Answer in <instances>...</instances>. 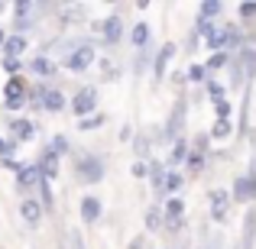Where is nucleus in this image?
<instances>
[{
  "label": "nucleus",
  "instance_id": "nucleus-25",
  "mask_svg": "<svg viewBox=\"0 0 256 249\" xmlns=\"http://www.w3.org/2000/svg\"><path fill=\"white\" fill-rule=\"evenodd\" d=\"M0 65H4V71H6V75H20V68H23V62H20V58H4V62H0Z\"/></svg>",
  "mask_w": 256,
  "mask_h": 249
},
{
  "label": "nucleus",
  "instance_id": "nucleus-16",
  "mask_svg": "<svg viewBox=\"0 0 256 249\" xmlns=\"http://www.w3.org/2000/svg\"><path fill=\"white\" fill-rule=\"evenodd\" d=\"M211 204H214V220H224L227 217V204H230L227 191H211Z\"/></svg>",
  "mask_w": 256,
  "mask_h": 249
},
{
  "label": "nucleus",
  "instance_id": "nucleus-18",
  "mask_svg": "<svg viewBox=\"0 0 256 249\" xmlns=\"http://www.w3.org/2000/svg\"><path fill=\"white\" fill-rule=\"evenodd\" d=\"M175 55V45H162V52H159V58H156V75H166V65H169V58Z\"/></svg>",
  "mask_w": 256,
  "mask_h": 249
},
{
  "label": "nucleus",
  "instance_id": "nucleus-20",
  "mask_svg": "<svg viewBox=\"0 0 256 249\" xmlns=\"http://www.w3.org/2000/svg\"><path fill=\"white\" fill-rule=\"evenodd\" d=\"M182 120H185V104H178V110H172V120H169V136L182 130Z\"/></svg>",
  "mask_w": 256,
  "mask_h": 249
},
{
  "label": "nucleus",
  "instance_id": "nucleus-12",
  "mask_svg": "<svg viewBox=\"0 0 256 249\" xmlns=\"http://www.w3.org/2000/svg\"><path fill=\"white\" fill-rule=\"evenodd\" d=\"M30 49V42H26V36H16V32H13V36H6V42H4V58H23V52Z\"/></svg>",
  "mask_w": 256,
  "mask_h": 249
},
{
  "label": "nucleus",
  "instance_id": "nucleus-17",
  "mask_svg": "<svg viewBox=\"0 0 256 249\" xmlns=\"http://www.w3.org/2000/svg\"><path fill=\"white\" fill-rule=\"evenodd\" d=\"M130 42L136 45V49H143V45L150 42V26H146V23H136V26H133V32H130Z\"/></svg>",
  "mask_w": 256,
  "mask_h": 249
},
{
  "label": "nucleus",
  "instance_id": "nucleus-4",
  "mask_svg": "<svg viewBox=\"0 0 256 249\" xmlns=\"http://www.w3.org/2000/svg\"><path fill=\"white\" fill-rule=\"evenodd\" d=\"M94 107H98V91H94V87H82V91L72 97V113H75V117H82V120L91 117Z\"/></svg>",
  "mask_w": 256,
  "mask_h": 249
},
{
  "label": "nucleus",
  "instance_id": "nucleus-23",
  "mask_svg": "<svg viewBox=\"0 0 256 249\" xmlns=\"http://www.w3.org/2000/svg\"><path fill=\"white\" fill-rule=\"evenodd\" d=\"M100 123H104V117H100V113H91V117H84L82 123H78V130H98Z\"/></svg>",
  "mask_w": 256,
  "mask_h": 249
},
{
  "label": "nucleus",
  "instance_id": "nucleus-9",
  "mask_svg": "<svg viewBox=\"0 0 256 249\" xmlns=\"http://www.w3.org/2000/svg\"><path fill=\"white\" fill-rule=\"evenodd\" d=\"M20 217H23L30 227H36L39 220H42V204H39V198H32V194H30V198L20 201Z\"/></svg>",
  "mask_w": 256,
  "mask_h": 249
},
{
  "label": "nucleus",
  "instance_id": "nucleus-6",
  "mask_svg": "<svg viewBox=\"0 0 256 249\" xmlns=\"http://www.w3.org/2000/svg\"><path fill=\"white\" fill-rule=\"evenodd\" d=\"M39 185H42V172H39L36 162H32V165H23L16 172V188L26 194V198H30V191H36Z\"/></svg>",
  "mask_w": 256,
  "mask_h": 249
},
{
  "label": "nucleus",
  "instance_id": "nucleus-7",
  "mask_svg": "<svg viewBox=\"0 0 256 249\" xmlns=\"http://www.w3.org/2000/svg\"><path fill=\"white\" fill-rule=\"evenodd\" d=\"M91 62H94V49L88 42L84 45H75V49L65 55V68H68V71H84Z\"/></svg>",
  "mask_w": 256,
  "mask_h": 249
},
{
  "label": "nucleus",
  "instance_id": "nucleus-1",
  "mask_svg": "<svg viewBox=\"0 0 256 249\" xmlns=\"http://www.w3.org/2000/svg\"><path fill=\"white\" fill-rule=\"evenodd\" d=\"M30 104V84L23 75H13L4 81V107L6 110H23Z\"/></svg>",
  "mask_w": 256,
  "mask_h": 249
},
{
  "label": "nucleus",
  "instance_id": "nucleus-21",
  "mask_svg": "<svg viewBox=\"0 0 256 249\" xmlns=\"http://www.w3.org/2000/svg\"><path fill=\"white\" fill-rule=\"evenodd\" d=\"M49 149H52V152H56V156H58V159H62V156H65V152H68V149H72V146H68V139H65V136H52V143H49Z\"/></svg>",
  "mask_w": 256,
  "mask_h": 249
},
{
  "label": "nucleus",
  "instance_id": "nucleus-28",
  "mask_svg": "<svg viewBox=\"0 0 256 249\" xmlns=\"http://www.w3.org/2000/svg\"><path fill=\"white\" fill-rule=\"evenodd\" d=\"M182 181H185V178H182V175H178V172H172V175H166V188H169V191H178V188H182Z\"/></svg>",
  "mask_w": 256,
  "mask_h": 249
},
{
  "label": "nucleus",
  "instance_id": "nucleus-8",
  "mask_svg": "<svg viewBox=\"0 0 256 249\" xmlns=\"http://www.w3.org/2000/svg\"><path fill=\"white\" fill-rule=\"evenodd\" d=\"M36 165H39V172H42V181H56L58 178V156L49 149V146L42 149V156H39Z\"/></svg>",
  "mask_w": 256,
  "mask_h": 249
},
{
  "label": "nucleus",
  "instance_id": "nucleus-5",
  "mask_svg": "<svg viewBox=\"0 0 256 249\" xmlns=\"http://www.w3.org/2000/svg\"><path fill=\"white\" fill-rule=\"evenodd\" d=\"M6 133H10V139L13 143H30L32 136H36V123L32 120H26V117H13L10 123H6Z\"/></svg>",
  "mask_w": 256,
  "mask_h": 249
},
{
  "label": "nucleus",
  "instance_id": "nucleus-13",
  "mask_svg": "<svg viewBox=\"0 0 256 249\" xmlns=\"http://www.w3.org/2000/svg\"><path fill=\"white\" fill-rule=\"evenodd\" d=\"M42 110H49V113L65 110V94L56 91V87H46L42 91Z\"/></svg>",
  "mask_w": 256,
  "mask_h": 249
},
{
  "label": "nucleus",
  "instance_id": "nucleus-33",
  "mask_svg": "<svg viewBox=\"0 0 256 249\" xmlns=\"http://www.w3.org/2000/svg\"><path fill=\"white\" fill-rule=\"evenodd\" d=\"M133 175H136V178H143V175H146V165L136 162V165H133Z\"/></svg>",
  "mask_w": 256,
  "mask_h": 249
},
{
  "label": "nucleus",
  "instance_id": "nucleus-14",
  "mask_svg": "<svg viewBox=\"0 0 256 249\" xmlns=\"http://www.w3.org/2000/svg\"><path fill=\"white\" fill-rule=\"evenodd\" d=\"M78 211H82V220H84V224H98V217H100V201L88 194V198H82V207H78Z\"/></svg>",
  "mask_w": 256,
  "mask_h": 249
},
{
  "label": "nucleus",
  "instance_id": "nucleus-34",
  "mask_svg": "<svg viewBox=\"0 0 256 249\" xmlns=\"http://www.w3.org/2000/svg\"><path fill=\"white\" fill-rule=\"evenodd\" d=\"M130 249H143V240L136 237V240H133V243H130Z\"/></svg>",
  "mask_w": 256,
  "mask_h": 249
},
{
  "label": "nucleus",
  "instance_id": "nucleus-30",
  "mask_svg": "<svg viewBox=\"0 0 256 249\" xmlns=\"http://www.w3.org/2000/svg\"><path fill=\"white\" fill-rule=\"evenodd\" d=\"M220 65H227V52H214V58L208 62V68H220Z\"/></svg>",
  "mask_w": 256,
  "mask_h": 249
},
{
  "label": "nucleus",
  "instance_id": "nucleus-3",
  "mask_svg": "<svg viewBox=\"0 0 256 249\" xmlns=\"http://www.w3.org/2000/svg\"><path fill=\"white\" fill-rule=\"evenodd\" d=\"M36 3H30V0H16L13 3V29H16V36H23V32H30L32 26H36Z\"/></svg>",
  "mask_w": 256,
  "mask_h": 249
},
{
  "label": "nucleus",
  "instance_id": "nucleus-22",
  "mask_svg": "<svg viewBox=\"0 0 256 249\" xmlns=\"http://www.w3.org/2000/svg\"><path fill=\"white\" fill-rule=\"evenodd\" d=\"M13 152H16V143L10 136H0V159H13Z\"/></svg>",
  "mask_w": 256,
  "mask_h": 249
},
{
  "label": "nucleus",
  "instance_id": "nucleus-32",
  "mask_svg": "<svg viewBox=\"0 0 256 249\" xmlns=\"http://www.w3.org/2000/svg\"><path fill=\"white\" fill-rule=\"evenodd\" d=\"M240 16H244V19L256 16V3H240Z\"/></svg>",
  "mask_w": 256,
  "mask_h": 249
},
{
  "label": "nucleus",
  "instance_id": "nucleus-26",
  "mask_svg": "<svg viewBox=\"0 0 256 249\" xmlns=\"http://www.w3.org/2000/svg\"><path fill=\"white\" fill-rule=\"evenodd\" d=\"M146 227H150V230H159V227H162V214H159L156 207L146 214Z\"/></svg>",
  "mask_w": 256,
  "mask_h": 249
},
{
  "label": "nucleus",
  "instance_id": "nucleus-10",
  "mask_svg": "<svg viewBox=\"0 0 256 249\" xmlns=\"http://www.w3.org/2000/svg\"><path fill=\"white\" fill-rule=\"evenodd\" d=\"M98 29L104 32V42L107 45H117L120 36H124V19H120V16H107L104 23H98Z\"/></svg>",
  "mask_w": 256,
  "mask_h": 249
},
{
  "label": "nucleus",
  "instance_id": "nucleus-24",
  "mask_svg": "<svg viewBox=\"0 0 256 249\" xmlns=\"http://www.w3.org/2000/svg\"><path fill=\"white\" fill-rule=\"evenodd\" d=\"M218 13H220V3H218V0H208V3H201V19L218 16Z\"/></svg>",
  "mask_w": 256,
  "mask_h": 249
},
{
  "label": "nucleus",
  "instance_id": "nucleus-15",
  "mask_svg": "<svg viewBox=\"0 0 256 249\" xmlns=\"http://www.w3.org/2000/svg\"><path fill=\"white\" fill-rule=\"evenodd\" d=\"M253 194H256V178H253V175L237 178V185H234V198H237V201H250Z\"/></svg>",
  "mask_w": 256,
  "mask_h": 249
},
{
  "label": "nucleus",
  "instance_id": "nucleus-31",
  "mask_svg": "<svg viewBox=\"0 0 256 249\" xmlns=\"http://www.w3.org/2000/svg\"><path fill=\"white\" fill-rule=\"evenodd\" d=\"M185 156H188V152H185V143H175V149H172V156H169V159H172V162H182Z\"/></svg>",
  "mask_w": 256,
  "mask_h": 249
},
{
  "label": "nucleus",
  "instance_id": "nucleus-11",
  "mask_svg": "<svg viewBox=\"0 0 256 249\" xmlns=\"http://www.w3.org/2000/svg\"><path fill=\"white\" fill-rule=\"evenodd\" d=\"M30 71L36 78H42V81H49V78H56L58 75V68H56V62H52V58H46V55H36L30 62Z\"/></svg>",
  "mask_w": 256,
  "mask_h": 249
},
{
  "label": "nucleus",
  "instance_id": "nucleus-29",
  "mask_svg": "<svg viewBox=\"0 0 256 249\" xmlns=\"http://www.w3.org/2000/svg\"><path fill=\"white\" fill-rule=\"evenodd\" d=\"M188 78H192V81H204V78H208V68H204V65H194V68L188 71Z\"/></svg>",
  "mask_w": 256,
  "mask_h": 249
},
{
  "label": "nucleus",
  "instance_id": "nucleus-35",
  "mask_svg": "<svg viewBox=\"0 0 256 249\" xmlns=\"http://www.w3.org/2000/svg\"><path fill=\"white\" fill-rule=\"evenodd\" d=\"M4 42H6V32H4V26H0V49H4Z\"/></svg>",
  "mask_w": 256,
  "mask_h": 249
},
{
  "label": "nucleus",
  "instance_id": "nucleus-2",
  "mask_svg": "<svg viewBox=\"0 0 256 249\" xmlns=\"http://www.w3.org/2000/svg\"><path fill=\"white\" fill-rule=\"evenodd\" d=\"M75 172H78V181H84V185H94V181L104 178V162H100L98 156H78L75 162Z\"/></svg>",
  "mask_w": 256,
  "mask_h": 249
},
{
  "label": "nucleus",
  "instance_id": "nucleus-27",
  "mask_svg": "<svg viewBox=\"0 0 256 249\" xmlns=\"http://www.w3.org/2000/svg\"><path fill=\"white\" fill-rule=\"evenodd\" d=\"M227 133H230V120H218V123H214V130H211V136H227Z\"/></svg>",
  "mask_w": 256,
  "mask_h": 249
},
{
  "label": "nucleus",
  "instance_id": "nucleus-19",
  "mask_svg": "<svg viewBox=\"0 0 256 249\" xmlns=\"http://www.w3.org/2000/svg\"><path fill=\"white\" fill-rule=\"evenodd\" d=\"M182 211H185V201H182V198H172L169 204H166V214H169V224H178Z\"/></svg>",
  "mask_w": 256,
  "mask_h": 249
}]
</instances>
